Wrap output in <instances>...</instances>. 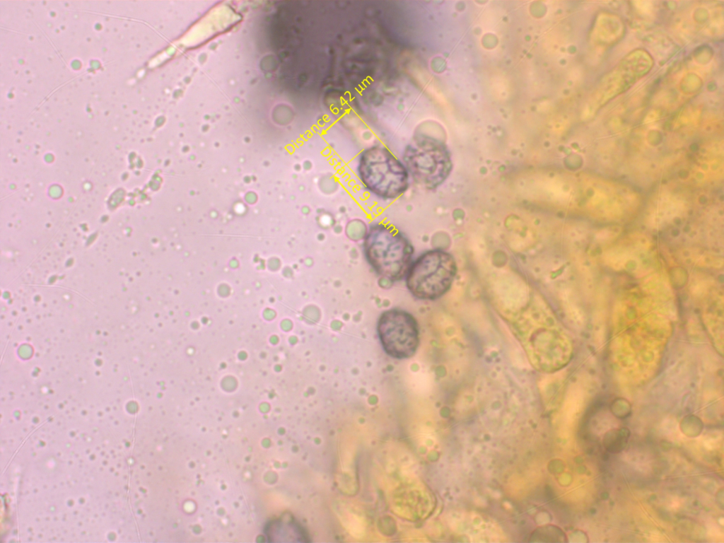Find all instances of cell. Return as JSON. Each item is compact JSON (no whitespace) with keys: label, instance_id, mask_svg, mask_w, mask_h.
I'll use <instances>...</instances> for the list:
<instances>
[{"label":"cell","instance_id":"1","mask_svg":"<svg viewBox=\"0 0 724 543\" xmlns=\"http://www.w3.org/2000/svg\"><path fill=\"white\" fill-rule=\"evenodd\" d=\"M363 246L368 262L380 276L393 281L406 276L412 263L414 247L395 227L383 223L373 224Z\"/></svg>","mask_w":724,"mask_h":543},{"label":"cell","instance_id":"5","mask_svg":"<svg viewBox=\"0 0 724 543\" xmlns=\"http://www.w3.org/2000/svg\"><path fill=\"white\" fill-rule=\"evenodd\" d=\"M377 329L383 349L391 357L404 359L416 353L419 344V326L409 313L398 309L383 312Z\"/></svg>","mask_w":724,"mask_h":543},{"label":"cell","instance_id":"3","mask_svg":"<svg viewBox=\"0 0 724 543\" xmlns=\"http://www.w3.org/2000/svg\"><path fill=\"white\" fill-rule=\"evenodd\" d=\"M456 272V262L450 253L431 250L412 262L405 276L406 286L416 298L435 300L450 289Z\"/></svg>","mask_w":724,"mask_h":543},{"label":"cell","instance_id":"2","mask_svg":"<svg viewBox=\"0 0 724 543\" xmlns=\"http://www.w3.org/2000/svg\"><path fill=\"white\" fill-rule=\"evenodd\" d=\"M358 173L364 187L383 199H397L409 187V175L404 164L385 146L365 149L359 158Z\"/></svg>","mask_w":724,"mask_h":543},{"label":"cell","instance_id":"6","mask_svg":"<svg viewBox=\"0 0 724 543\" xmlns=\"http://www.w3.org/2000/svg\"><path fill=\"white\" fill-rule=\"evenodd\" d=\"M265 534L271 542H305V536L299 526L291 521L275 520L270 522Z\"/></svg>","mask_w":724,"mask_h":543},{"label":"cell","instance_id":"4","mask_svg":"<svg viewBox=\"0 0 724 543\" xmlns=\"http://www.w3.org/2000/svg\"><path fill=\"white\" fill-rule=\"evenodd\" d=\"M402 162L409 176L421 187L433 189L448 177L452 169L450 153L440 141L419 136L406 146Z\"/></svg>","mask_w":724,"mask_h":543}]
</instances>
